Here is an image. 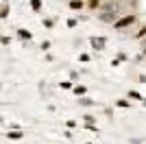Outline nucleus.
I'll return each instance as SVG.
<instances>
[{
	"label": "nucleus",
	"instance_id": "obj_1",
	"mask_svg": "<svg viewBox=\"0 0 146 144\" xmlns=\"http://www.w3.org/2000/svg\"><path fill=\"white\" fill-rule=\"evenodd\" d=\"M135 22V15H122V18H118L116 22H113V29L116 31H122V29H127V26H131V24Z\"/></svg>",
	"mask_w": 146,
	"mask_h": 144
},
{
	"label": "nucleus",
	"instance_id": "obj_2",
	"mask_svg": "<svg viewBox=\"0 0 146 144\" xmlns=\"http://www.w3.org/2000/svg\"><path fill=\"white\" fill-rule=\"evenodd\" d=\"M116 9H111V7H105V13H100L98 18L103 20V22H116Z\"/></svg>",
	"mask_w": 146,
	"mask_h": 144
},
{
	"label": "nucleus",
	"instance_id": "obj_3",
	"mask_svg": "<svg viewBox=\"0 0 146 144\" xmlns=\"http://www.w3.org/2000/svg\"><path fill=\"white\" fill-rule=\"evenodd\" d=\"M92 48H96V50H105V46H107V39L105 37H92Z\"/></svg>",
	"mask_w": 146,
	"mask_h": 144
},
{
	"label": "nucleus",
	"instance_id": "obj_4",
	"mask_svg": "<svg viewBox=\"0 0 146 144\" xmlns=\"http://www.w3.org/2000/svg\"><path fill=\"white\" fill-rule=\"evenodd\" d=\"M7 138H9V140H22V138H24V133L18 131V129H11V131H7Z\"/></svg>",
	"mask_w": 146,
	"mask_h": 144
},
{
	"label": "nucleus",
	"instance_id": "obj_5",
	"mask_svg": "<svg viewBox=\"0 0 146 144\" xmlns=\"http://www.w3.org/2000/svg\"><path fill=\"white\" fill-rule=\"evenodd\" d=\"M70 9H72V11L83 9V0H70Z\"/></svg>",
	"mask_w": 146,
	"mask_h": 144
},
{
	"label": "nucleus",
	"instance_id": "obj_6",
	"mask_svg": "<svg viewBox=\"0 0 146 144\" xmlns=\"http://www.w3.org/2000/svg\"><path fill=\"white\" fill-rule=\"evenodd\" d=\"M79 105H83V107H92V105H94V101H92V98H87V96H81Z\"/></svg>",
	"mask_w": 146,
	"mask_h": 144
},
{
	"label": "nucleus",
	"instance_id": "obj_7",
	"mask_svg": "<svg viewBox=\"0 0 146 144\" xmlns=\"http://www.w3.org/2000/svg\"><path fill=\"white\" fill-rule=\"evenodd\" d=\"M31 9H33V11H39V9H42V0H31Z\"/></svg>",
	"mask_w": 146,
	"mask_h": 144
},
{
	"label": "nucleus",
	"instance_id": "obj_8",
	"mask_svg": "<svg viewBox=\"0 0 146 144\" xmlns=\"http://www.w3.org/2000/svg\"><path fill=\"white\" fill-rule=\"evenodd\" d=\"M18 35L22 37V39H31V33H29V31H24V29H20V31H18Z\"/></svg>",
	"mask_w": 146,
	"mask_h": 144
},
{
	"label": "nucleus",
	"instance_id": "obj_9",
	"mask_svg": "<svg viewBox=\"0 0 146 144\" xmlns=\"http://www.w3.org/2000/svg\"><path fill=\"white\" fill-rule=\"evenodd\" d=\"M98 5H100V0H87V7H90L92 11H94V9H96Z\"/></svg>",
	"mask_w": 146,
	"mask_h": 144
},
{
	"label": "nucleus",
	"instance_id": "obj_10",
	"mask_svg": "<svg viewBox=\"0 0 146 144\" xmlns=\"http://www.w3.org/2000/svg\"><path fill=\"white\" fill-rule=\"evenodd\" d=\"M74 94H76V96H83V94H85V87H83V85H76V87H74Z\"/></svg>",
	"mask_w": 146,
	"mask_h": 144
},
{
	"label": "nucleus",
	"instance_id": "obj_11",
	"mask_svg": "<svg viewBox=\"0 0 146 144\" xmlns=\"http://www.w3.org/2000/svg\"><path fill=\"white\" fill-rule=\"evenodd\" d=\"M135 37H137V39H142V37H146V26H142V29L137 31V33H135Z\"/></svg>",
	"mask_w": 146,
	"mask_h": 144
},
{
	"label": "nucleus",
	"instance_id": "obj_12",
	"mask_svg": "<svg viewBox=\"0 0 146 144\" xmlns=\"http://www.w3.org/2000/svg\"><path fill=\"white\" fill-rule=\"evenodd\" d=\"M116 105H118V107H131V103H129V101H116Z\"/></svg>",
	"mask_w": 146,
	"mask_h": 144
},
{
	"label": "nucleus",
	"instance_id": "obj_13",
	"mask_svg": "<svg viewBox=\"0 0 146 144\" xmlns=\"http://www.w3.org/2000/svg\"><path fill=\"white\" fill-rule=\"evenodd\" d=\"M7 15H9V7H7V5H5V7H2V13H0V18L5 20V18H7Z\"/></svg>",
	"mask_w": 146,
	"mask_h": 144
},
{
	"label": "nucleus",
	"instance_id": "obj_14",
	"mask_svg": "<svg viewBox=\"0 0 146 144\" xmlns=\"http://www.w3.org/2000/svg\"><path fill=\"white\" fill-rule=\"evenodd\" d=\"M129 96H131V98H135V101H140V98H142V96H140V92H129Z\"/></svg>",
	"mask_w": 146,
	"mask_h": 144
},
{
	"label": "nucleus",
	"instance_id": "obj_15",
	"mask_svg": "<svg viewBox=\"0 0 146 144\" xmlns=\"http://www.w3.org/2000/svg\"><path fill=\"white\" fill-rule=\"evenodd\" d=\"M83 118H85V122H87V125H94V120H96L94 116H90V114H87V116H83Z\"/></svg>",
	"mask_w": 146,
	"mask_h": 144
},
{
	"label": "nucleus",
	"instance_id": "obj_16",
	"mask_svg": "<svg viewBox=\"0 0 146 144\" xmlns=\"http://www.w3.org/2000/svg\"><path fill=\"white\" fill-rule=\"evenodd\" d=\"M61 87H63V90H70V87H72V83H70V81H63V83H61Z\"/></svg>",
	"mask_w": 146,
	"mask_h": 144
},
{
	"label": "nucleus",
	"instance_id": "obj_17",
	"mask_svg": "<svg viewBox=\"0 0 146 144\" xmlns=\"http://www.w3.org/2000/svg\"><path fill=\"white\" fill-rule=\"evenodd\" d=\"M68 26H70V29H74V26H76V20L70 18V20H68Z\"/></svg>",
	"mask_w": 146,
	"mask_h": 144
},
{
	"label": "nucleus",
	"instance_id": "obj_18",
	"mask_svg": "<svg viewBox=\"0 0 146 144\" xmlns=\"http://www.w3.org/2000/svg\"><path fill=\"white\" fill-rule=\"evenodd\" d=\"M144 105H146V101H144Z\"/></svg>",
	"mask_w": 146,
	"mask_h": 144
},
{
	"label": "nucleus",
	"instance_id": "obj_19",
	"mask_svg": "<svg viewBox=\"0 0 146 144\" xmlns=\"http://www.w3.org/2000/svg\"><path fill=\"white\" fill-rule=\"evenodd\" d=\"M87 144H92V142H87Z\"/></svg>",
	"mask_w": 146,
	"mask_h": 144
},
{
	"label": "nucleus",
	"instance_id": "obj_20",
	"mask_svg": "<svg viewBox=\"0 0 146 144\" xmlns=\"http://www.w3.org/2000/svg\"><path fill=\"white\" fill-rule=\"evenodd\" d=\"M5 2H7V0H5Z\"/></svg>",
	"mask_w": 146,
	"mask_h": 144
}]
</instances>
